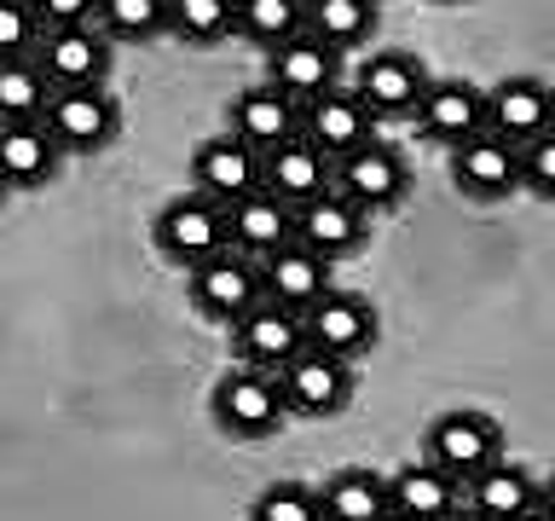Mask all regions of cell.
Returning a JSON list of instances; mask_svg holds the SVG:
<instances>
[{
	"instance_id": "obj_1",
	"label": "cell",
	"mask_w": 555,
	"mask_h": 521,
	"mask_svg": "<svg viewBox=\"0 0 555 521\" xmlns=\"http://www.w3.org/2000/svg\"><path fill=\"white\" fill-rule=\"evenodd\" d=\"M208 411H215L220 434H232V441H267V434L289 417L284 389H278V371H260V365H237V371H225L215 382Z\"/></svg>"
},
{
	"instance_id": "obj_2",
	"label": "cell",
	"mask_w": 555,
	"mask_h": 521,
	"mask_svg": "<svg viewBox=\"0 0 555 521\" xmlns=\"http://www.w3.org/2000/svg\"><path fill=\"white\" fill-rule=\"evenodd\" d=\"M225 243H232V232H225V203L197 191V186H191L185 198L163 203V215H156V250H163V260L180 272H191L208 255H220Z\"/></svg>"
},
{
	"instance_id": "obj_3",
	"label": "cell",
	"mask_w": 555,
	"mask_h": 521,
	"mask_svg": "<svg viewBox=\"0 0 555 521\" xmlns=\"http://www.w3.org/2000/svg\"><path fill=\"white\" fill-rule=\"evenodd\" d=\"M185 284H191V307H197L203 319L232 330L243 313L260 302V260L225 243L220 255H208V260H197V267L185 272Z\"/></svg>"
},
{
	"instance_id": "obj_4",
	"label": "cell",
	"mask_w": 555,
	"mask_h": 521,
	"mask_svg": "<svg viewBox=\"0 0 555 521\" xmlns=\"http://www.w3.org/2000/svg\"><path fill=\"white\" fill-rule=\"evenodd\" d=\"M278 389H284L289 417H336L347 399H353V359L324 354V347H301L284 371H278Z\"/></svg>"
},
{
	"instance_id": "obj_5",
	"label": "cell",
	"mask_w": 555,
	"mask_h": 521,
	"mask_svg": "<svg viewBox=\"0 0 555 521\" xmlns=\"http://www.w3.org/2000/svg\"><path fill=\"white\" fill-rule=\"evenodd\" d=\"M111 35L99 24H52L35 35V52L29 59L47 69L52 87H99L111 76Z\"/></svg>"
},
{
	"instance_id": "obj_6",
	"label": "cell",
	"mask_w": 555,
	"mask_h": 521,
	"mask_svg": "<svg viewBox=\"0 0 555 521\" xmlns=\"http://www.w3.org/2000/svg\"><path fill=\"white\" fill-rule=\"evenodd\" d=\"M451 180H457V191L475 203L509 198V191H520V145L492 134V128L468 134L463 145H451Z\"/></svg>"
},
{
	"instance_id": "obj_7",
	"label": "cell",
	"mask_w": 555,
	"mask_h": 521,
	"mask_svg": "<svg viewBox=\"0 0 555 521\" xmlns=\"http://www.w3.org/2000/svg\"><path fill=\"white\" fill-rule=\"evenodd\" d=\"M353 93L371 104V116L376 122H399V116H416V104H423L428 93V69L423 59H411V52H371V59L359 64V76H353Z\"/></svg>"
},
{
	"instance_id": "obj_8",
	"label": "cell",
	"mask_w": 555,
	"mask_h": 521,
	"mask_svg": "<svg viewBox=\"0 0 555 521\" xmlns=\"http://www.w3.org/2000/svg\"><path fill=\"white\" fill-rule=\"evenodd\" d=\"M301 134L330 156V163H341L347 151H359V145L376 139V116H371V104H364L353 87L336 81V87H324L319 99L301 104Z\"/></svg>"
},
{
	"instance_id": "obj_9",
	"label": "cell",
	"mask_w": 555,
	"mask_h": 521,
	"mask_svg": "<svg viewBox=\"0 0 555 521\" xmlns=\"http://www.w3.org/2000/svg\"><path fill=\"white\" fill-rule=\"evenodd\" d=\"M232 342H237V359H243V365L284 371V365L307 347V319H301L295 307L272 302V295H260V302L232 325Z\"/></svg>"
},
{
	"instance_id": "obj_10",
	"label": "cell",
	"mask_w": 555,
	"mask_h": 521,
	"mask_svg": "<svg viewBox=\"0 0 555 521\" xmlns=\"http://www.w3.org/2000/svg\"><path fill=\"white\" fill-rule=\"evenodd\" d=\"M428 458L468 486L492 458H503V434L486 411H468V406L446 411V417H434V429H428Z\"/></svg>"
},
{
	"instance_id": "obj_11",
	"label": "cell",
	"mask_w": 555,
	"mask_h": 521,
	"mask_svg": "<svg viewBox=\"0 0 555 521\" xmlns=\"http://www.w3.org/2000/svg\"><path fill=\"white\" fill-rule=\"evenodd\" d=\"M47 128L59 134L64 151H104L121 128V111L116 99L99 87H52L47 99Z\"/></svg>"
},
{
	"instance_id": "obj_12",
	"label": "cell",
	"mask_w": 555,
	"mask_h": 521,
	"mask_svg": "<svg viewBox=\"0 0 555 521\" xmlns=\"http://www.w3.org/2000/svg\"><path fill=\"white\" fill-rule=\"evenodd\" d=\"M307 342L324 347V354H341V359H359L376 347V307L364 302V295L353 290H336L330 284L319 302H312L307 313Z\"/></svg>"
},
{
	"instance_id": "obj_13",
	"label": "cell",
	"mask_w": 555,
	"mask_h": 521,
	"mask_svg": "<svg viewBox=\"0 0 555 521\" xmlns=\"http://www.w3.org/2000/svg\"><path fill=\"white\" fill-rule=\"evenodd\" d=\"M336 186L364 208V215H382V208H399V198H405V186H411V168L393 145L371 139V145L347 151L336 163Z\"/></svg>"
},
{
	"instance_id": "obj_14",
	"label": "cell",
	"mask_w": 555,
	"mask_h": 521,
	"mask_svg": "<svg viewBox=\"0 0 555 521\" xmlns=\"http://www.w3.org/2000/svg\"><path fill=\"white\" fill-rule=\"evenodd\" d=\"M364 226H371V215H364L341 186H330L312 203L295 208V238H301L307 250H319L324 260H347V255H353L364 243Z\"/></svg>"
},
{
	"instance_id": "obj_15",
	"label": "cell",
	"mask_w": 555,
	"mask_h": 521,
	"mask_svg": "<svg viewBox=\"0 0 555 521\" xmlns=\"http://www.w3.org/2000/svg\"><path fill=\"white\" fill-rule=\"evenodd\" d=\"M330 267H336V260H324L319 250H307L301 238H289V243H278V250L260 255V295L307 313L330 290Z\"/></svg>"
},
{
	"instance_id": "obj_16",
	"label": "cell",
	"mask_w": 555,
	"mask_h": 521,
	"mask_svg": "<svg viewBox=\"0 0 555 521\" xmlns=\"http://www.w3.org/2000/svg\"><path fill=\"white\" fill-rule=\"evenodd\" d=\"M330 180H336V163L312 145L307 134H295L284 139V145H272V151H260V186L278 191L284 203H312L319 191H330Z\"/></svg>"
},
{
	"instance_id": "obj_17",
	"label": "cell",
	"mask_w": 555,
	"mask_h": 521,
	"mask_svg": "<svg viewBox=\"0 0 555 521\" xmlns=\"http://www.w3.org/2000/svg\"><path fill=\"white\" fill-rule=\"evenodd\" d=\"M486 128L527 145L532 134L555 128V87H544L538 76H509V81L486 87Z\"/></svg>"
},
{
	"instance_id": "obj_18",
	"label": "cell",
	"mask_w": 555,
	"mask_h": 521,
	"mask_svg": "<svg viewBox=\"0 0 555 521\" xmlns=\"http://www.w3.org/2000/svg\"><path fill=\"white\" fill-rule=\"evenodd\" d=\"M59 134L47 128V116H24V122H0V180L12 191L47 186L59 174Z\"/></svg>"
},
{
	"instance_id": "obj_19",
	"label": "cell",
	"mask_w": 555,
	"mask_h": 521,
	"mask_svg": "<svg viewBox=\"0 0 555 521\" xmlns=\"http://www.w3.org/2000/svg\"><path fill=\"white\" fill-rule=\"evenodd\" d=\"M272 69H267V81H278L284 93H295V99H319L324 87H336V76H341V52L324 41V35H312V29H301V35H289V41H278L272 52Z\"/></svg>"
},
{
	"instance_id": "obj_20",
	"label": "cell",
	"mask_w": 555,
	"mask_h": 521,
	"mask_svg": "<svg viewBox=\"0 0 555 521\" xmlns=\"http://www.w3.org/2000/svg\"><path fill=\"white\" fill-rule=\"evenodd\" d=\"M191 174H197V191H208V198H220V203H237L243 191L260 186V151L243 134L225 128V134H215V139L197 145Z\"/></svg>"
},
{
	"instance_id": "obj_21",
	"label": "cell",
	"mask_w": 555,
	"mask_h": 521,
	"mask_svg": "<svg viewBox=\"0 0 555 521\" xmlns=\"http://www.w3.org/2000/svg\"><path fill=\"white\" fill-rule=\"evenodd\" d=\"M416 128L446 151L463 145L468 134L486 128V87H475V81H428L423 104H416Z\"/></svg>"
},
{
	"instance_id": "obj_22",
	"label": "cell",
	"mask_w": 555,
	"mask_h": 521,
	"mask_svg": "<svg viewBox=\"0 0 555 521\" xmlns=\"http://www.w3.org/2000/svg\"><path fill=\"white\" fill-rule=\"evenodd\" d=\"M232 134H243L255 151H272L301 134V99L284 93L278 81H255L232 99Z\"/></svg>"
},
{
	"instance_id": "obj_23",
	"label": "cell",
	"mask_w": 555,
	"mask_h": 521,
	"mask_svg": "<svg viewBox=\"0 0 555 521\" xmlns=\"http://www.w3.org/2000/svg\"><path fill=\"white\" fill-rule=\"evenodd\" d=\"M225 232H232V250L260 260L267 250L295 238V203H284L267 186H255V191H243L237 203H225Z\"/></svg>"
},
{
	"instance_id": "obj_24",
	"label": "cell",
	"mask_w": 555,
	"mask_h": 521,
	"mask_svg": "<svg viewBox=\"0 0 555 521\" xmlns=\"http://www.w3.org/2000/svg\"><path fill=\"white\" fill-rule=\"evenodd\" d=\"M457 504H463V481L446 475L434 458L405 463V469L388 481V510H393V516H451Z\"/></svg>"
},
{
	"instance_id": "obj_25",
	"label": "cell",
	"mask_w": 555,
	"mask_h": 521,
	"mask_svg": "<svg viewBox=\"0 0 555 521\" xmlns=\"http://www.w3.org/2000/svg\"><path fill=\"white\" fill-rule=\"evenodd\" d=\"M463 493H468V504H475L480 516H538V475L527 463L492 458Z\"/></svg>"
},
{
	"instance_id": "obj_26",
	"label": "cell",
	"mask_w": 555,
	"mask_h": 521,
	"mask_svg": "<svg viewBox=\"0 0 555 521\" xmlns=\"http://www.w3.org/2000/svg\"><path fill=\"white\" fill-rule=\"evenodd\" d=\"M324 516L336 521H371V516H393L388 510V481L376 475V469H341L336 481H324Z\"/></svg>"
},
{
	"instance_id": "obj_27",
	"label": "cell",
	"mask_w": 555,
	"mask_h": 521,
	"mask_svg": "<svg viewBox=\"0 0 555 521\" xmlns=\"http://www.w3.org/2000/svg\"><path fill=\"white\" fill-rule=\"evenodd\" d=\"M52 81L47 69L29 59H0V122H24V116H47Z\"/></svg>"
},
{
	"instance_id": "obj_28",
	"label": "cell",
	"mask_w": 555,
	"mask_h": 521,
	"mask_svg": "<svg viewBox=\"0 0 555 521\" xmlns=\"http://www.w3.org/2000/svg\"><path fill=\"white\" fill-rule=\"evenodd\" d=\"M371 24H376V0H307V29L324 35L336 52L371 41Z\"/></svg>"
},
{
	"instance_id": "obj_29",
	"label": "cell",
	"mask_w": 555,
	"mask_h": 521,
	"mask_svg": "<svg viewBox=\"0 0 555 521\" xmlns=\"http://www.w3.org/2000/svg\"><path fill=\"white\" fill-rule=\"evenodd\" d=\"M307 29V0H237V35L255 47H278Z\"/></svg>"
},
{
	"instance_id": "obj_30",
	"label": "cell",
	"mask_w": 555,
	"mask_h": 521,
	"mask_svg": "<svg viewBox=\"0 0 555 521\" xmlns=\"http://www.w3.org/2000/svg\"><path fill=\"white\" fill-rule=\"evenodd\" d=\"M237 29V0H168V35L185 47H215Z\"/></svg>"
},
{
	"instance_id": "obj_31",
	"label": "cell",
	"mask_w": 555,
	"mask_h": 521,
	"mask_svg": "<svg viewBox=\"0 0 555 521\" xmlns=\"http://www.w3.org/2000/svg\"><path fill=\"white\" fill-rule=\"evenodd\" d=\"M93 24L111 41H156L168 35V0H99Z\"/></svg>"
},
{
	"instance_id": "obj_32",
	"label": "cell",
	"mask_w": 555,
	"mask_h": 521,
	"mask_svg": "<svg viewBox=\"0 0 555 521\" xmlns=\"http://www.w3.org/2000/svg\"><path fill=\"white\" fill-rule=\"evenodd\" d=\"M520 191L555 203V128L532 134L527 145H520Z\"/></svg>"
},
{
	"instance_id": "obj_33",
	"label": "cell",
	"mask_w": 555,
	"mask_h": 521,
	"mask_svg": "<svg viewBox=\"0 0 555 521\" xmlns=\"http://www.w3.org/2000/svg\"><path fill=\"white\" fill-rule=\"evenodd\" d=\"M255 516L260 521H312V516H324V504H319V493L284 481V486H272V493L255 498Z\"/></svg>"
},
{
	"instance_id": "obj_34",
	"label": "cell",
	"mask_w": 555,
	"mask_h": 521,
	"mask_svg": "<svg viewBox=\"0 0 555 521\" xmlns=\"http://www.w3.org/2000/svg\"><path fill=\"white\" fill-rule=\"evenodd\" d=\"M35 35H41V17H35L29 0H0V59L35 52Z\"/></svg>"
},
{
	"instance_id": "obj_35",
	"label": "cell",
	"mask_w": 555,
	"mask_h": 521,
	"mask_svg": "<svg viewBox=\"0 0 555 521\" xmlns=\"http://www.w3.org/2000/svg\"><path fill=\"white\" fill-rule=\"evenodd\" d=\"M29 7L41 17V29H52V24H93L99 0H29Z\"/></svg>"
},
{
	"instance_id": "obj_36",
	"label": "cell",
	"mask_w": 555,
	"mask_h": 521,
	"mask_svg": "<svg viewBox=\"0 0 555 521\" xmlns=\"http://www.w3.org/2000/svg\"><path fill=\"white\" fill-rule=\"evenodd\" d=\"M538 516H555V475L538 481Z\"/></svg>"
},
{
	"instance_id": "obj_37",
	"label": "cell",
	"mask_w": 555,
	"mask_h": 521,
	"mask_svg": "<svg viewBox=\"0 0 555 521\" xmlns=\"http://www.w3.org/2000/svg\"><path fill=\"white\" fill-rule=\"evenodd\" d=\"M7 191H12V186H7V180H0V203H7Z\"/></svg>"
},
{
	"instance_id": "obj_38",
	"label": "cell",
	"mask_w": 555,
	"mask_h": 521,
	"mask_svg": "<svg viewBox=\"0 0 555 521\" xmlns=\"http://www.w3.org/2000/svg\"><path fill=\"white\" fill-rule=\"evenodd\" d=\"M446 7H457V0H446Z\"/></svg>"
},
{
	"instance_id": "obj_39",
	"label": "cell",
	"mask_w": 555,
	"mask_h": 521,
	"mask_svg": "<svg viewBox=\"0 0 555 521\" xmlns=\"http://www.w3.org/2000/svg\"><path fill=\"white\" fill-rule=\"evenodd\" d=\"M376 7H382V0H376Z\"/></svg>"
}]
</instances>
